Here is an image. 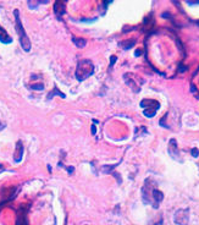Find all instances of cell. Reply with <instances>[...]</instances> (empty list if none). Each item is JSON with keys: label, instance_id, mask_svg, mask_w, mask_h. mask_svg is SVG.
I'll list each match as a JSON object with an SVG mask.
<instances>
[{"label": "cell", "instance_id": "9a60e30c", "mask_svg": "<svg viewBox=\"0 0 199 225\" xmlns=\"http://www.w3.org/2000/svg\"><path fill=\"white\" fill-rule=\"evenodd\" d=\"M141 53H142V49H138V50H136V56H139V55H141Z\"/></svg>", "mask_w": 199, "mask_h": 225}, {"label": "cell", "instance_id": "6da1fadb", "mask_svg": "<svg viewBox=\"0 0 199 225\" xmlns=\"http://www.w3.org/2000/svg\"><path fill=\"white\" fill-rule=\"evenodd\" d=\"M93 72H94V65L92 64L90 60L83 59L78 61L77 70H76V79L78 81H84L90 75H93Z\"/></svg>", "mask_w": 199, "mask_h": 225}, {"label": "cell", "instance_id": "7c38bea8", "mask_svg": "<svg viewBox=\"0 0 199 225\" xmlns=\"http://www.w3.org/2000/svg\"><path fill=\"white\" fill-rule=\"evenodd\" d=\"M31 88H32V90H40V91H42V90L44 88V86H43V85H39V86H31Z\"/></svg>", "mask_w": 199, "mask_h": 225}, {"label": "cell", "instance_id": "4fadbf2b", "mask_svg": "<svg viewBox=\"0 0 199 225\" xmlns=\"http://www.w3.org/2000/svg\"><path fill=\"white\" fill-rule=\"evenodd\" d=\"M192 156H193V157H198V156H199L197 148H193V149H192Z\"/></svg>", "mask_w": 199, "mask_h": 225}, {"label": "cell", "instance_id": "d6986e66", "mask_svg": "<svg viewBox=\"0 0 199 225\" xmlns=\"http://www.w3.org/2000/svg\"><path fill=\"white\" fill-rule=\"evenodd\" d=\"M197 25H199V21H197Z\"/></svg>", "mask_w": 199, "mask_h": 225}, {"label": "cell", "instance_id": "2e32d148", "mask_svg": "<svg viewBox=\"0 0 199 225\" xmlns=\"http://www.w3.org/2000/svg\"><path fill=\"white\" fill-rule=\"evenodd\" d=\"M116 61V56H111V66L114 65V62Z\"/></svg>", "mask_w": 199, "mask_h": 225}, {"label": "cell", "instance_id": "277c9868", "mask_svg": "<svg viewBox=\"0 0 199 225\" xmlns=\"http://www.w3.org/2000/svg\"><path fill=\"white\" fill-rule=\"evenodd\" d=\"M175 223L178 224V225H188V221H189V209L186 208V209H178L176 213H175Z\"/></svg>", "mask_w": 199, "mask_h": 225}, {"label": "cell", "instance_id": "ac0fdd59", "mask_svg": "<svg viewBox=\"0 0 199 225\" xmlns=\"http://www.w3.org/2000/svg\"><path fill=\"white\" fill-rule=\"evenodd\" d=\"M155 225H162V218H161V219H160V220H159V221L155 224Z\"/></svg>", "mask_w": 199, "mask_h": 225}, {"label": "cell", "instance_id": "7a4b0ae2", "mask_svg": "<svg viewBox=\"0 0 199 225\" xmlns=\"http://www.w3.org/2000/svg\"><path fill=\"white\" fill-rule=\"evenodd\" d=\"M15 14V20H16V31L19 33V38H20V44L22 47V49L25 51H30L31 50V40L28 38V36L26 34L25 30H23V26H22V22L20 20V15H19V10H15L14 11Z\"/></svg>", "mask_w": 199, "mask_h": 225}, {"label": "cell", "instance_id": "5bb4252c", "mask_svg": "<svg viewBox=\"0 0 199 225\" xmlns=\"http://www.w3.org/2000/svg\"><path fill=\"white\" fill-rule=\"evenodd\" d=\"M186 70H187V67H184V66H182V65L178 67V72H184Z\"/></svg>", "mask_w": 199, "mask_h": 225}, {"label": "cell", "instance_id": "e0dca14e", "mask_svg": "<svg viewBox=\"0 0 199 225\" xmlns=\"http://www.w3.org/2000/svg\"><path fill=\"white\" fill-rule=\"evenodd\" d=\"M95 131H96V130H95V126L93 125V126H92V133H93V135H95Z\"/></svg>", "mask_w": 199, "mask_h": 225}, {"label": "cell", "instance_id": "9c48e42d", "mask_svg": "<svg viewBox=\"0 0 199 225\" xmlns=\"http://www.w3.org/2000/svg\"><path fill=\"white\" fill-rule=\"evenodd\" d=\"M22 152H23L22 143L21 142H17V144H16V154H15V162L16 163L21 162V159H22Z\"/></svg>", "mask_w": 199, "mask_h": 225}, {"label": "cell", "instance_id": "5b68a950", "mask_svg": "<svg viewBox=\"0 0 199 225\" xmlns=\"http://www.w3.org/2000/svg\"><path fill=\"white\" fill-rule=\"evenodd\" d=\"M162 199H164V193L161 192V191H159L158 188H154V191H153V201H152V204H153V207L156 209V208H159V206H160V203L162 202Z\"/></svg>", "mask_w": 199, "mask_h": 225}, {"label": "cell", "instance_id": "30bf717a", "mask_svg": "<svg viewBox=\"0 0 199 225\" xmlns=\"http://www.w3.org/2000/svg\"><path fill=\"white\" fill-rule=\"evenodd\" d=\"M136 39H128V40H124V42H120V47L122 48V49H130V48H132L134 44H136Z\"/></svg>", "mask_w": 199, "mask_h": 225}, {"label": "cell", "instance_id": "8fae6325", "mask_svg": "<svg viewBox=\"0 0 199 225\" xmlns=\"http://www.w3.org/2000/svg\"><path fill=\"white\" fill-rule=\"evenodd\" d=\"M72 40H73V43H75L77 47H79V48H83V47L87 44V40H86V39H82V38H73Z\"/></svg>", "mask_w": 199, "mask_h": 225}, {"label": "cell", "instance_id": "52a82bcc", "mask_svg": "<svg viewBox=\"0 0 199 225\" xmlns=\"http://www.w3.org/2000/svg\"><path fill=\"white\" fill-rule=\"evenodd\" d=\"M65 10H66L65 3L62 2V0H56V2H55V5H54V11H55V14H56L58 16H61V15L65 14Z\"/></svg>", "mask_w": 199, "mask_h": 225}, {"label": "cell", "instance_id": "ba28073f", "mask_svg": "<svg viewBox=\"0 0 199 225\" xmlns=\"http://www.w3.org/2000/svg\"><path fill=\"white\" fill-rule=\"evenodd\" d=\"M0 42L4 43V44H9V43L12 42V38L8 34V32L2 26H0Z\"/></svg>", "mask_w": 199, "mask_h": 225}, {"label": "cell", "instance_id": "8992f818", "mask_svg": "<svg viewBox=\"0 0 199 225\" xmlns=\"http://www.w3.org/2000/svg\"><path fill=\"white\" fill-rule=\"evenodd\" d=\"M169 152L171 154L172 158L175 159H178V147H177V143H176V139H170V144H169Z\"/></svg>", "mask_w": 199, "mask_h": 225}, {"label": "cell", "instance_id": "3957f363", "mask_svg": "<svg viewBox=\"0 0 199 225\" xmlns=\"http://www.w3.org/2000/svg\"><path fill=\"white\" fill-rule=\"evenodd\" d=\"M154 188H156L155 182L153 180H150V179H147L145 180V184H144V186L142 188V198H143V202L145 204H152Z\"/></svg>", "mask_w": 199, "mask_h": 225}]
</instances>
